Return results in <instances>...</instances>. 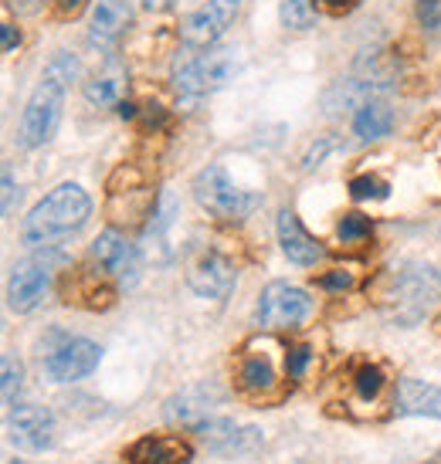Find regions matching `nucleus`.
<instances>
[{
	"mask_svg": "<svg viewBox=\"0 0 441 464\" xmlns=\"http://www.w3.org/2000/svg\"><path fill=\"white\" fill-rule=\"evenodd\" d=\"M89 218L92 197L78 183H58L52 194H44L38 204L31 207L24 227H21V237L31 247H54L58 241L82 231Z\"/></svg>",
	"mask_w": 441,
	"mask_h": 464,
	"instance_id": "obj_1",
	"label": "nucleus"
},
{
	"mask_svg": "<svg viewBox=\"0 0 441 464\" xmlns=\"http://www.w3.org/2000/svg\"><path fill=\"white\" fill-rule=\"evenodd\" d=\"M441 298V271L431 265H401L380 278V305L401 325L421 323Z\"/></svg>",
	"mask_w": 441,
	"mask_h": 464,
	"instance_id": "obj_2",
	"label": "nucleus"
},
{
	"mask_svg": "<svg viewBox=\"0 0 441 464\" xmlns=\"http://www.w3.org/2000/svg\"><path fill=\"white\" fill-rule=\"evenodd\" d=\"M234 72H238V58L231 48L197 52L183 44L173 62V89L181 95V102H197L211 92H218L220 85H228Z\"/></svg>",
	"mask_w": 441,
	"mask_h": 464,
	"instance_id": "obj_3",
	"label": "nucleus"
},
{
	"mask_svg": "<svg viewBox=\"0 0 441 464\" xmlns=\"http://www.w3.org/2000/svg\"><path fill=\"white\" fill-rule=\"evenodd\" d=\"M194 200L208 210L211 218L231 220L234 224V220H245L248 214L259 207L261 197L251 194V190H241V187L228 177V169L218 167V163H211V167H204L194 177Z\"/></svg>",
	"mask_w": 441,
	"mask_h": 464,
	"instance_id": "obj_4",
	"label": "nucleus"
},
{
	"mask_svg": "<svg viewBox=\"0 0 441 464\" xmlns=\"http://www.w3.org/2000/svg\"><path fill=\"white\" fill-rule=\"evenodd\" d=\"M62 109H65V82L44 75L38 82V89L31 92L24 112H21V130H17L21 146L38 150L52 140L58 122H62Z\"/></svg>",
	"mask_w": 441,
	"mask_h": 464,
	"instance_id": "obj_5",
	"label": "nucleus"
},
{
	"mask_svg": "<svg viewBox=\"0 0 441 464\" xmlns=\"http://www.w3.org/2000/svg\"><path fill=\"white\" fill-rule=\"evenodd\" d=\"M238 14H241V0H208V4H201L181 27L183 44L197 48V52H208L231 31Z\"/></svg>",
	"mask_w": 441,
	"mask_h": 464,
	"instance_id": "obj_6",
	"label": "nucleus"
},
{
	"mask_svg": "<svg viewBox=\"0 0 441 464\" xmlns=\"http://www.w3.org/2000/svg\"><path fill=\"white\" fill-rule=\"evenodd\" d=\"M312 312L309 295L289 282H272L259 295V325L261 329H289L299 325Z\"/></svg>",
	"mask_w": 441,
	"mask_h": 464,
	"instance_id": "obj_7",
	"label": "nucleus"
},
{
	"mask_svg": "<svg viewBox=\"0 0 441 464\" xmlns=\"http://www.w3.org/2000/svg\"><path fill=\"white\" fill-rule=\"evenodd\" d=\"M238 390L245 397L259 400V403H272V400L282 397V373L275 366V356L265 353V349H245L241 360H238Z\"/></svg>",
	"mask_w": 441,
	"mask_h": 464,
	"instance_id": "obj_8",
	"label": "nucleus"
},
{
	"mask_svg": "<svg viewBox=\"0 0 441 464\" xmlns=\"http://www.w3.org/2000/svg\"><path fill=\"white\" fill-rule=\"evenodd\" d=\"M7 440L21 451H48L54 444V413L38 403H17L7 413Z\"/></svg>",
	"mask_w": 441,
	"mask_h": 464,
	"instance_id": "obj_9",
	"label": "nucleus"
},
{
	"mask_svg": "<svg viewBox=\"0 0 441 464\" xmlns=\"http://www.w3.org/2000/svg\"><path fill=\"white\" fill-rule=\"evenodd\" d=\"M52 292V268L41 258L21 261L14 265L11 278H7V309L17 315L34 312Z\"/></svg>",
	"mask_w": 441,
	"mask_h": 464,
	"instance_id": "obj_10",
	"label": "nucleus"
},
{
	"mask_svg": "<svg viewBox=\"0 0 441 464\" xmlns=\"http://www.w3.org/2000/svg\"><path fill=\"white\" fill-rule=\"evenodd\" d=\"M103 360V346H95L92 339H68L65 346H58L44 360V376L52 383H75L99 366Z\"/></svg>",
	"mask_w": 441,
	"mask_h": 464,
	"instance_id": "obj_11",
	"label": "nucleus"
},
{
	"mask_svg": "<svg viewBox=\"0 0 441 464\" xmlns=\"http://www.w3.org/2000/svg\"><path fill=\"white\" fill-rule=\"evenodd\" d=\"M92 258L99 261L119 285H126V288L136 285V278H140V251L116 227H109V231H103L92 241Z\"/></svg>",
	"mask_w": 441,
	"mask_h": 464,
	"instance_id": "obj_12",
	"label": "nucleus"
},
{
	"mask_svg": "<svg viewBox=\"0 0 441 464\" xmlns=\"http://www.w3.org/2000/svg\"><path fill=\"white\" fill-rule=\"evenodd\" d=\"M201 440L208 444L214 454H228V458H241V454H251L261 444V430L259 427H238L228 417H208L194 427Z\"/></svg>",
	"mask_w": 441,
	"mask_h": 464,
	"instance_id": "obj_13",
	"label": "nucleus"
},
{
	"mask_svg": "<svg viewBox=\"0 0 441 464\" xmlns=\"http://www.w3.org/2000/svg\"><path fill=\"white\" fill-rule=\"evenodd\" d=\"M187 285H191L201 298L224 302V298L234 292V285H238V271H234V265L224 258V255L204 251V255L191 265V271H187Z\"/></svg>",
	"mask_w": 441,
	"mask_h": 464,
	"instance_id": "obj_14",
	"label": "nucleus"
},
{
	"mask_svg": "<svg viewBox=\"0 0 441 464\" xmlns=\"http://www.w3.org/2000/svg\"><path fill=\"white\" fill-rule=\"evenodd\" d=\"M116 278L95 261L92 268H78L68 275L65 302H75L82 309H109L116 302Z\"/></svg>",
	"mask_w": 441,
	"mask_h": 464,
	"instance_id": "obj_15",
	"label": "nucleus"
},
{
	"mask_svg": "<svg viewBox=\"0 0 441 464\" xmlns=\"http://www.w3.org/2000/svg\"><path fill=\"white\" fill-rule=\"evenodd\" d=\"M132 21V4L130 0H99L92 11L89 24V48L99 54H109L119 44V38L126 34V27Z\"/></svg>",
	"mask_w": 441,
	"mask_h": 464,
	"instance_id": "obj_16",
	"label": "nucleus"
},
{
	"mask_svg": "<svg viewBox=\"0 0 441 464\" xmlns=\"http://www.w3.org/2000/svg\"><path fill=\"white\" fill-rule=\"evenodd\" d=\"M279 245H282V255H286L292 265H302V268H309V265L326 258V247L302 227V220H299L292 210H282V214H279Z\"/></svg>",
	"mask_w": 441,
	"mask_h": 464,
	"instance_id": "obj_17",
	"label": "nucleus"
},
{
	"mask_svg": "<svg viewBox=\"0 0 441 464\" xmlns=\"http://www.w3.org/2000/svg\"><path fill=\"white\" fill-rule=\"evenodd\" d=\"M191 444L177 434H146L126 451L130 464H191Z\"/></svg>",
	"mask_w": 441,
	"mask_h": 464,
	"instance_id": "obj_18",
	"label": "nucleus"
},
{
	"mask_svg": "<svg viewBox=\"0 0 441 464\" xmlns=\"http://www.w3.org/2000/svg\"><path fill=\"white\" fill-rule=\"evenodd\" d=\"M394 411L397 417H435L441 420V387L404 376L394 393Z\"/></svg>",
	"mask_w": 441,
	"mask_h": 464,
	"instance_id": "obj_19",
	"label": "nucleus"
},
{
	"mask_svg": "<svg viewBox=\"0 0 441 464\" xmlns=\"http://www.w3.org/2000/svg\"><path fill=\"white\" fill-rule=\"evenodd\" d=\"M177 214H181V207H177V197H173V190H163V194L156 197V207H153L150 224H146V231H143V245L156 261L170 258L163 247H167L170 227L177 224Z\"/></svg>",
	"mask_w": 441,
	"mask_h": 464,
	"instance_id": "obj_20",
	"label": "nucleus"
},
{
	"mask_svg": "<svg viewBox=\"0 0 441 464\" xmlns=\"http://www.w3.org/2000/svg\"><path fill=\"white\" fill-rule=\"evenodd\" d=\"M394 126V112H390V105L384 99H370L357 109V116H353V130H357V140L364 142H377L384 140Z\"/></svg>",
	"mask_w": 441,
	"mask_h": 464,
	"instance_id": "obj_21",
	"label": "nucleus"
},
{
	"mask_svg": "<svg viewBox=\"0 0 441 464\" xmlns=\"http://www.w3.org/2000/svg\"><path fill=\"white\" fill-rule=\"evenodd\" d=\"M204 390H197V393H181V397L167 400V420H173V424H183V427H197L201 420H208V417H214L211 413V400L201 397Z\"/></svg>",
	"mask_w": 441,
	"mask_h": 464,
	"instance_id": "obj_22",
	"label": "nucleus"
},
{
	"mask_svg": "<svg viewBox=\"0 0 441 464\" xmlns=\"http://www.w3.org/2000/svg\"><path fill=\"white\" fill-rule=\"evenodd\" d=\"M119 95H122V82L119 75H95L85 82V99L99 109H113L119 105Z\"/></svg>",
	"mask_w": 441,
	"mask_h": 464,
	"instance_id": "obj_23",
	"label": "nucleus"
},
{
	"mask_svg": "<svg viewBox=\"0 0 441 464\" xmlns=\"http://www.w3.org/2000/svg\"><path fill=\"white\" fill-rule=\"evenodd\" d=\"M279 17L289 31H309L316 21V0H282Z\"/></svg>",
	"mask_w": 441,
	"mask_h": 464,
	"instance_id": "obj_24",
	"label": "nucleus"
},
{
	"mask_svg": "<svg viewBox=\"0 0 441 464\" xmlns=\"http://www.w3.org/2000/svg\"><path fill=\"white\" fill-rule=\"evenodd\" d=\"M384 370L380 366H374V362H367V366H360L357 370V376H353V390H357V397L367 400V403H374L380 393H384Z\"/></svg>",
	"mask_w": 441,
	"mask_h": 464,
	"instance_id": "obj_25",
	"label": "nucleus"
},
{
	"mask_svg": "<svg viewBox=\"0 0 441 464\" xmlns=\"http://www.w3.org/2000/svg\"><path fill=\"white\" fill-rule=\"evenodd\" d=\"M24 387V366L14 360V356H4V373H0V390H4V403L14 407L17 403V393Z\"/></svg>",
	"mask_w": 441,
	"mask_h": 464,
	"instance_id": "obj_26",
	"label": "nucleus"
},
{
	"mask_svg": "<svg viewBox=\"0 0 441 464\" xmlns=\"http://www.w3.org/2000/svg\"><path fill=\"white\" fill-rule=\"evenodd\" d=\"M337 234L343 245H364L370 237V218L364 214H343V220L337 224Z\"/></svg>",
	"mask_w": 441,
	"mask_h": 464,
	"instance_id": "obj_27",
	"label": "nucleus"
},
{
	"mask_svg": "<svg viewBox=\"0 0 441 464\" xmlns=\"http://www.w3.org/2000/svg\"><path fill=\"white\" fill-rule=\"evenodd\" d=\"M350 197L353 200H384V197H390V187L387 180L364 173V177H353L350 180Z\"/></svg>",
	"mask_w": 441,
	"mask_h": 464,
	"instance_id": "obj_28",
	"label": "nucleus"
},
{
	"mask_svg": "<svg viewBox=\"0 0 441 464\" xmlns=\"http://www.w3.org/2000/svg\"><path fill=\"white\" fill-rule=\"evenodd\" d=\"M44 75H52V78H58V82H65V85H68V82H75V78H78V62L68 52H58L52 62H48Z\"/></svg>",
	"mask_w": 441,
	"mask_h": 464,
	"instance_id": "obj_29",
	"label": "nucleus"
},
{
	"mask_svg": "<svg viewBox=\"0 0 441 464\" xmlns=\"http://www.w3.org/2000/svg\"><path fill=\"white\" fill-rule=\"evenodd\" d=\"M312 362V353L309 346H292L286 356V370H289V380H302L306 373V366Z\"/></svg>",
	"mask_w": 441,
	"mask_h": 464,
	"instance_id": "obj_30",
	"label": "nucleus"
},
{
	"mask_svg": "<svg viewBox=\"0 0 441 464\" xmlns=\"http://www.w3.org/2000/svg\"><path fill=\"white\" fill-rule=\"evenodd\" d=\"M17 197H21V190H17V183H14V169H11V163H4V204H0L4 218H11L14 214Z\"/></svg>",
	"mask_w": 441,
	"mask_h": 464,
	"instance_id": "obj_31",
	"label": "nucleus"
},
{
	"mask_svg": "<svg viewBox=\"0 0 441 464\" xmlns=\"http://www.w3.org/2000/svg\"><path fill=\"white\" fill-rule=\"evenodd\" d=\"M417 21L428 27V31H438L441 27V0H417Z\"/></svg>",
	"mask_w": 441,
	"mask_h": 464,
	"instance_id": "obj_32",
	"label": "nucleus"
},
{
	"mask_svg": "<svg viewBox=\"0 0 441 464\" xmlns=\"http://www.w3.org/2000/svg\"><path fill=\"white\" fill-rule=\"evenodd\" d=\"M333 146H337V142L329 140V136H323L319 142H312L309 153H306V160H302V169H316V167H319V163L326 160V153H329Z\"/></svg>",
	"mask_w": 441,
	"mask_h": 464,
	"instance_id": "obj_33",
	"label": "nucleus"
},
{
	"mask_svg": "<svg viewBox=\"0 0 441 464\" xmlns=\"http://www.w3.org/2000/svg\"><path fill=\"white\" fill-rule=\"evenodd\" d=\"M54 4V14L62 17V21H72L78 14L85 11V0H52Z\"/></svg>",
	"mask_w": 441,
	"mask_h": 464,
	"instance_id": "obj_34",
	"label": "nucleus"
},
{
	"mask_svg": "<svg viewBox=\"0 0 441 464\" xmlns=\"http://www.w3.org/2000/svg\"><path fill=\"white\" fill-rule=\"evenodd\" d=\"M319 285H323V288H333V292H339V288H350L353 275H350V271L337 268L333 275H323V278H319Z\"/></svg>",
	"mask_w": 441,
	"mask_h": 464,
	"instance_id": "obj_35",
	"label": "nucleus"
},
{
	"mask_svg": "<svg viewBox=\"0 0 441 464\" xmlns=\"http://www.w3.org/2000/svg\"><path fill=\"white\" fill-rule=\"evenodd\" d=\"M0 38H4V52H14V48L21 44V31H17L11 21H4V24H0Z\"/></svg>",
	"mask_w": 441,
	"mask_h": 464,
	"instance_id": "obj_36",
	"label": "nucleus"
},
{
	"mask_svg": "<svg viewBox=\"0 0 441 464\" xmlns=\"http://www.w3.org/2000/svg\"><path fill=\"white\" fill-rule=\"evenodd\" d=\"M143 4V11H150V14H163V11H170L177 0H140Z\"/></svg>",
	"mask_w": 441,
	"mask_h": 464,
	"instance_id": "obj_37",
	"label": "nucleus"
},
{
	"mask_svg": "<svg viewBox=\"0 0 441 464\" xmlns=\"http://www.w3.org/2000/svg\"><path fill=\"white\" fill-rule=\"evenodd\" d=\"M323 4H326V7H329L333 14H339V11H347V7H350L353 0H323Z\"/></svg>",
	"mask_w": 441,
	"mask_h": 464,
	"instance_id": "obj_38",
	"label": "nucleus"
},
{
	"mask_svg": "<svg viewBox=\"0 0 441 464\" xmlns=\"http://www.w3.org/2000/svg\"><path fill=\"white\" fill-rule=\"evenodd\" d=\"M17 4H21V7H34V0H14V7H17Z\"/></svg>",
	"mask_w": 441,
	"mask_h": 464,
	"instance_id": "obj_39",
	"label": "nucleus"
}]
</instances>
